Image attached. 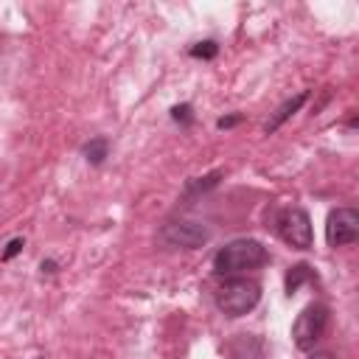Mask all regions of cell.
<instances>
[{
	"instance_id": "obj_1",
	"label": "cell",
	"mask_w": 359,
	"mask_h": 359,
	"mask_svg": "<svg viewBox=\"0 0 359 359\" xmlns=\"http://www.w3.org/2000/svg\"><path fill=\"white\" fill-rule=\"evenodd\" d=\"M269 261V252L261 241L255 238H236L230 244H224L216 255H213V272L216 275H241L247 269H258Z\"/></svg>"
},
{
	"instance_id": "obj_2",
	"label": "cell",
	"mask_w": 359,
	"mask_h": 359,
	"mask_svg": "<svg viewBox=\"0 0 359 359\" xmlns=\"http://www.w3.org/2000/svg\"><path fill=\"white\" fill-rule=\"evenodd\" d=\"M213 300H216V309H219L224 317H241V314H247V311H252V309L258 306V300H261V286H258V280H252V278L233 275V278H227V280L216 289Z\"/></svg>"
},
{
	"instance_id": "obj_3",
	"label": "cell",
	"mask_w": 359,
	"mask_h": 359,
	"mask_svg": "<svg viewBox=\"0 0 359 359\" xmlns=\"http://www.w3.org/2000/svg\"><path fill=\"white\" fill-rule=\"evenodd\" d=\"M325 328H328V309L323 303H311L306 306L294 325H292V337H294V345L300 351H311L323 337H325Z\"/></svg>"
},
{
	"instance_id": "obj_4",
	"label": "cell",
	"mask_w": 359,
	"mask_h": 359,
	"mask_svg": "<svg viewBox=\"0 0 359 359\" xmlns=\"http://www.w3.org/2000/svg\"><path fill=\"white\" fill-rule=\"evenodd\" d=\"M278 236L294 250H309L314 241L309 213L303 208H283L278 216Z\"/></svg>"
},
{
	"instance_id": "obj_5",
	"label": "cell",
	"mask_w": 359,
	"mask_h": 359,
	"mask_svg": "<svg viewBox=\"0 0 359 359\" xmlns=\"http://www.w3.org/2000/svg\"><path fill=\"white\" fill-rule=\"evenodd\" d=\"M359 236V213L353 208H337L325 219V241L331 247L353 244Z\"/></svg>"
},
{
	"instance_id": "obj_6",
	"label": "cell",
	"mask_w": 359,
	"mask_h": 359,
	"mask_svg": "<svg viewBox=\"0 0 359 359\" xmlns=\"http://www.w3.org/2000/svg\"><path fill=\"white\" fill-rule=\"evenodd\" d=\"M160 238L168 244V247H185V250H196L202 247L210 233L208 227L196 224V222H168L163 230H160Z\"/></svg>"
},
{
	"instance_id": "obj_7",
	"label": "cell",
	"mask_w": 359,
	"mask_h": 359,
	"mask_svg": "<svg viewBox=\"0 0 359 359\" xmlns=\"http://www.w3.org/2000/svg\"><path fill=\"white\" fill-rule=\"evenodd\" d=\"M306 98H309V90H303V93H297L294 98H289L286 104H280V107H278V112H275V115L266 121V132H275V129H278L283 121H289V118H292V115H294V112H297V109L306 104Z\"/></svg>"
},
{
	"instance_id": "obj_8",
	"label": "cell",
	"mask_w": 359,
	"mask_h": 359,
	"mask_svg": "<svg viewBox=\"0 0 359 359\" xmlns=\"http://www.w3.org/2000/svg\"><path fill=\"white\" fill-rule=\"evenodd\" d=\"M306 278H311V269H309L306 264L292 266V272L286 275V292H289V294H292V292H297V286H300Z\"/></svg>"
},
{
	"instance_id": "obj_9",
	"label": "cell",
	"mask_w": 359,
	"mask_h": 359,
	"mask_svg": "<svg viewBox=\"0 0 359 359\" xmlns=\"http://www.w3.org/2000/svg\"><path fill=\"white\" fill-rule=\"evenodd\" d=\"M84 154H87V160H90V163H95V165H98V163L107 157V140H104V137L90 140V143L84 146Z\"/></svg>"
},
{
	"instance_id": "obj_10",
	"label": "cell",
	"mask_w": 359,
	"mask_h": 359,
	"mask_svg": "<svg viewBox=\"0 0 359 359\" xmlns=\"http://www.w3.org/2000/svg\"><path fill=\"white\" fill-rule=\"evenodd\" d=\"M191 53L194 56H202V59H210V56H216V42H199L196 48H191Z\"/></svg>"
},
{
	"instance_id": "obj_11",
	"label": "cell",
	"mask_w": 359,
	"mask_h": 359,
	"mask_svg": "<svg viewBox=\"0 0 359 359\" xmlns=\"http://www.w3.org/2000/svg\"><path fill=\"white\" fill-rule=\"evenodd\" d=\"M22 250V238H14V241H8V247H6V252H3V261H8L11 255H17Z\"/></svg>"
},
{
	"instance_id": "obj_12",
	"label": "cell",
	"mask_w": 359,
	"mask_h": 359,
	"mask_svg": "<svg viewBox=\"0 0 359 359\" xmlns=\"http://www.w3.org/2000/svg\"><path fill=\"white\" fill-rule=\"evenodd\" d=\"M236 121H238V115H233V118H222V121H219V126L224 129V126H233Z\"/></svg>"
},
{
	"instance_id": "obj_13",
	"label": "cell",
	"mask_w": 359,
	"mask_h": 359,
	"mask_svg": "<svg viewBox=\"0 0 359 359\" xmlns=\"http://www.w3.org/2000/svg\"><path fill=\"white\" fill-rule=\"evenodd\" d=\"M309 359H334V356H331V353H328V351H320V353H311V356H309Z\"/></svg>"
}]
</instances>
